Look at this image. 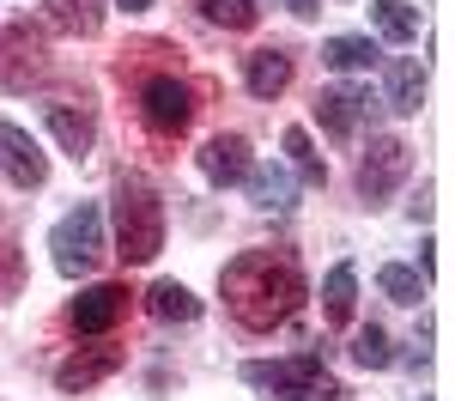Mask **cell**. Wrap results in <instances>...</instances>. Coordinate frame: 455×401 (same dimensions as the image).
Masks as SVG:
<instances>
[{
	"mask_svg": "<svg viewBox=\"0 0 455 401\" xmlns=\"http://www.w3.org/2000/svg\"><path fill=\"white\" fill-rule=\"evenodd\" d=\"M419 401H431V396H419Z\"/></svg>",
	"mask_w": 455,
	"mask_h": 401,
	"instance_id": "cell-28",
	"label": "cell"
},
{
	"mask_svg": "<svg viewBox=\"0 0 455 401\" xmlns=\"http://www.w3.org/2000/svg\"><path fill=\"white\" fill-rule=\"evenodd\" d=\"M225 304H231V317L243 328L267 334V328H280V323L298 317V304H304V274H298L291 255L243 250L225 268Z\"/></svg>",
	"mask_w": 455,
	"mask_h": 401,
	"instance_id": "cell-1",
	"label": "cell"
},
{
	"mask_svg": "<svg viewBox=\"0 0 455 401\" xmlns=\"http://www.w3.org/2000/svg\"><path fill=\"white\" fill-rule=\"evenodd\" d=\"M146 6H152V0H122V12H146Z\"/></svg>",
	"mask_w": 455,
	"mask_h": 401,
	"instance_id": "cell-27",
	"label": "cell"
},
{
	"mask_svg": "<svg viewBox=\"0 0 455 401\" xmlns=\"http://www.w3.org/2000/svg\"><path fill=\"white\" fill-rule=\"evenodd\" d=\"M201 6V19L219 25V31H255L261 25V6L255 0H195Z\"/></svg>",
	"mask_w": 455,
	"mask_h": 401,
	"instance_id": "cell-21",
	"label": "cell"
},
{
	"mask_svg": "<svg viewBox=\"0 0 455 401\" xmlns=\"http://www.w3.org/2000/svg\"><path fill=\"white\" fill-rule=\"evenodd\" d=\"M49 19L73 36H98L104 25V0H49Z\"/></svg>",
	"mask_w": 455,
	"mask_h": 401,
	"instance_id": "cell-22",
	"label": "cell"
},
{
	"mask_svg": "<svg viewBox=\"0 0 455 401\" xmlns=\"http://www.w3.org/2000/svg\"><path fill=\"white\" fill-rule=\"evenodd\" d=\"M322 61H328L334 73L377 68V43H371V36H328V43H322Z\"/></svg>",
	"mask_w": 455,
	"mask_h": 401,
	"instance_id": "cell-20",
	"label": "cell"
},
{
	"mask_svg": "<svg viewBox=\"0 0 455 401\" xmlns=\"http://www.w3.org/2000/svg\"><path fill=\"white\" fill-rule=\"evenodd\" d=\"M43 122H49V134L61 140V152H73V158H85L92 140H98L92 116H85V109H73V104H43Z\"/></svg>",
	"mask_w": 455,
	"mask_h": 401,
	"instance_id": "cell-16",
	"label": "cell"
},
{
	"mask_svg": "<svg viewBox=\"0 0 455 401\" xmlns=\"http://www.w3.org/2000/svg\"><path fill=\"white\" fill-rule=\"evenodd\" d=\"M371 25L388 43H413L419 36V6H407V0H371Z\"/></svg>",
	"mask_w": 455,
	"mask_h": 401,
	"instance_id": "cell-19",
	"label": "cell"
},
{
	"mask_svg": "<svg viewBox=\"0 0 455 401\" xmlns=\"http://www.w3.org/2000/svg\"><path fill=\"white\" fill-rule=\"evenodd\" d=\"M164 250V201L146 177L116 182V255L122 261H152Z\"/></svg>",
	"mask_w": 455,
	"mask_h": 401,
	"instance_id": "cell-2",
	"label": "cell"
},
{
	"mask_svg": "<svg viewBox=\"0 0 455 401\" xmlns=\"http://www.w3.org/2000/svg\"><path fill=\"white\" fill-rule=\"evenodd\" d=\"M285 152H291L298 177L310 182V188H322V182H328V164H322V152L310 146V134H304V128H285Z\"/></svg>",
	"mask_w": 455,
	"mask_h": 401,
	"instance_id": "cell-23",
	"label": "cell"
},
{
	"mask_svg": "<svg viewBox=\"0 0 455 401\" xmlns=\"http://www.w3.org/2000/svg\"><path fill=\"white\" fill-rule=\"evenodd\" d=\"M383 104L395 109V116H419V104H425V61H413V55H395L383 68Z\"/></svg>",
	"mask_w": 455,
	"mask_h": 401,
	"instance_id": "cell-12",
	"label": "cell"
},
{
	"mask_svg": "<svg viewBox=\"0 0 455 401\" xmlns=\"http://www.w3.org/2000/svg\"><path fill=\"white\" fill-rule=\"evenodd\" d=\"M243 188H249V201H255V207H267V213H285V207L298 201V182H291L285 164H249Z\"/></svg>",
	"mask_w": 455,
	"mask_h": 401,
	"instance_id": "cell-15",
	"label": "cell"
},
{
	"mask_svg": "<svg viewBox=\"0 0 455 401\" xmlns=\"http://www.w3.org/2000/svg\"><path fill=\"white\" fill-rule=\"evenodd\" d=\"M377 286H383V298H395V304H419L425 298V280L413 274V268H383Z\"/></svg>",
	"mask_w": 455,
	"mask_h": 401,
	"instance_id": "cell-25",
	"label": "cell"
},
{
	"mask_svg": "<svg viewBox=\"0 0 455 401\" xmlns=\"http://www.w3.org/2000/svg\"><path fill=\"white\" fill-rule=\"evenodd\" d=\"M0 177L12 188H43L49 182V158L36 152V140L19 122H0Z\"/></svg>",
	"mask_w": 455,
	"mask_h": 401,
	"instance_id": "cell-8",
	"label": "cell"
},
{
	"mask_svg": "<svg viewBox=\"0 0 455 401\" xmlns=\"http://www.w3.org/2000/svg\"><path fill=\"white\" fill-rule=\"evenodd\" d=\"M249 389H267L274 401H347V383L322 371V353H291V359H249Z\"/></svg>",
	"mask_w": 455,
	"mask_h": 401,
	"instance_id": "cell-3",
	"label": "cell"
},
{
	"mask_svg": "<svg viewBox=\"0 0 455 401\" xmlns=\"http://www.w3.org/2000/svg\"><path fill=\"white\" fill-rule=\"evenodd\" d=\"M352 304H358V268L340 261V268L322 280V317L340 328V323H352Z\"/></svg>",
	"mask_w": 455,
	"mask_h": 401,
	"instance_id": "cell-17",
	"label": "cell"
},
{
	"mask_svg": "<svg viewBox=\"0 0 455 401\" xmlns=\"http://www.w3.org/2000/svg\"><path fill=\"white\" fill-rule=\"evenodd\" d=\"M388 359H395V353H388V334H383L377 323H364L358 334H352V365H364V371H383Z\"/></svg>",
	"mask_w": 455,
	"mask_h": 401,
	"instance_id": "cell-24",
	"label": "cell"
},
{
	"mask_svg": "<svg viewBox=\"0 0 455 401\" xmlns=\"http://www.w3.org/2000/svg\"><path fill=\"white\" fill-rule=\"evenodd\" d=\"M285 6H291L298 19H315V12H322V0H285Z\"/></svg>",
	"mask_w": 455,
	"mask_h": 401,
	"instance_id": "cell-26",
	"label": "cell"
},
{
	"mask_svg": "<svg viewBox=\"0 0 455 401\" xmlns=\"http://www.w3.org/2000/svg\"><path fill=\"white\" fill-rule=\"evenodd\" d=\"M315 122H322L334 140H352V134L371 122V92H358V85H328V92L315 98Z\"/></svg>",
	"mask_w": 455,
	"mask_h": 401,
	"instance_id": "cell-11",
	"label": "cell"
},
{
	"mask_svg": "<svg viewBox=\"0 0 455 401\" xmlns=\"http://www.w3.org/2000/svg\"><path fill=\"white\" fill-rule=\"evenodd\" d=\"M43 68H49V49H43V36H36L31 19L0 25V85H6V92H25Z\"/></svg>",
	"mask_w": 455,
	"mask_h": 401,
	"instance_id": "cell-6",
	"label": "cell"
},
{
	"mask_svg": "<svg viewBox=\"0 0 455 401\" xmlns=\"http://www.w3.org/2000/svg\"><path fill=\"white\" fill-rule=\"evenodd\" d=\"M140 116H146L152 134H182V128L195 122V92H188L176 73H158V79L140 85Z\"/></svg>",
	"mask_w": 455,
	"mask_h": 401,
	"instance_id": "cell-7",
	"label": "cell"
},
{
	"mask_svg": "<svg viewBox=\"0 0 455 401\" xmlns=\"http://www.w3.org/2000/svg\"><path fill=\"white\" fill-rule=\"evenodd\" d=\"M128 317V286H116V280H104V286H85L79 298H73L68 323L79 328V334H104V328H116Z\"/></svg>",
	"mask_w": 455,
	"mask_h": 401,
	"instance_id": "cell-10",
	"label": "cell"
},
{
	"mask_svg": "<svg viewBox=\"0 0 455 401\" xmlns=\"http://www.w3.org/2000/svg\"><path fill=\"white\" fill-rule=\"evenodd\" d=\"M122 359H128L122 347H79L73 359L55 365V389H61V396H85V389H98L104 377H116Z\"/></svg>",
	"mask_w": 455,
	"mask_h": 401,
	"instance_id": "cell-9",
	"label": "cell"
},
{
	"mask_svg": "<svg viewBox=\"0 0 455 401\" xmlns=\"http://www.w3.org/2000/svg\"><path fill=\"white\" fill-rule=\"evenodd\" d=\"M146 310H152L158 323H195V317H201V298L182 286V280H158L152 298H146Z\"/></svg>",
	"mask_w": 455,
	"mask_h": 401,
	"instance_id": "cell-18",
	"label": "cell"
},
{
	"mask_svg": "<svg viewBox=\"0 0 455 401\" xmlns=\"http://www.w3.org/2000/svg\"><path fill=\"white\" fill-rule=\"evenodd\" d=\"M49 250H55V268H61L68 280L92 274L98 255H104V213H98L92 201H79V207L61 213V225L49 231Z\"/></svg>",
	"mask_w": 455,
	"mask_h": 401,
	"instance_id": "cell-4",
	"label": "cell"
},
{
	"mask_svg": "<svg viewBox=\"0 0 455 401\" xmlns=\"http://www.w3.org/2000/svg\"><path fill=\"white\" fill-rule=\"evenodd\" d=\"M201 171H207V182H219V188L243 182L249 177V140L243 134H212V140L201 146Z\"/></svg>",
	"mask_w": 455,
	"mask_h": 401,
	"instance_id": "cell-13",
	"label": "cell"
},
{
	"mask_svg": "<svg viewBox=\"0 0 455 401\" xmlns=\"http://www.w3.org/2000/svg\"><path fill=\"white\" fill-rule=\"evenodd\" d=\"M243 85L261 104H274L285 85H291V55L285 49H255V55H243Z\"/></svg>",
	"mask_w": 455,
	"mask_h": 401,
	"instance_id": "cell-14",
	"label": "cell"
},
{
	"mask_svg": "<svg viewBox=\"0 0 455 401\" xmlns=\"http://www.w3.org/2000/svg\"><path fill=\"white\" fill-rule=\"evenodd\" d=\"M407 171H413V146L395 140V134H377L371 152H364V164H358V195L377 207V201H388L407 182Z\"/></svg>",
	"mask_w": 455,
	"mask_h": 401,
	"instance_id": "cell-5",
	"label": "cell"
}]
</instances>
